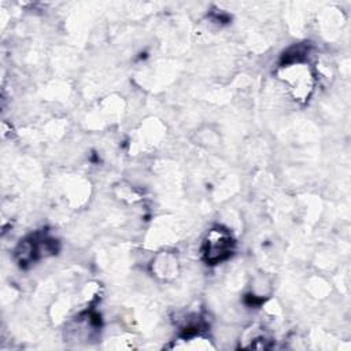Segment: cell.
Returning <instances> with one entry per match:
<instances>
[{"instance_id":"obj_1","label":"cell","mask_w":351,"mask_h":351,"mask_svg":"<svg viewBox=\"0 0 351 351\" xmlns=\"http://www.w3.org/2000/svg\"><path fill=\"white\" fill-rule=\"evenodd\" d=\"M233 250V240L226 230L213 229L204 241L203 256L210 265L219 263L226 259Z\"/></svg>"}]
</instances>
